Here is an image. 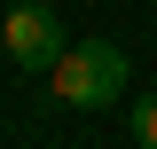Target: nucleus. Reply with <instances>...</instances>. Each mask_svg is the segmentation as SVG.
Here are the masks:
<instances>
[{
	"label": "nucleus",
	"instance_id": "f257e3e1",
	"mask_svg": "<svg viewBox=\"0 0 157 149\" xmlns=\"http://www.w3.org/2000/svg\"><path fill=\"white\" fill-rule=\"evenodd\" d=\"M47 78H55V102H71V110H110L126 94V47L118 39H78V47L55 55Z\"/></svg>",
	"mask_w": 157,
	"mask_h": 149
},
{
	"label": "nucleus",
	"instance_id": "f03ea898",
	"mask_svg": "<svg viewBox=\"0 0 157 149\" xmlns=\"http://www.w3.org/2000/svg\"><path fill=\"white\" fill-rule=\"evenodd\" d=\"M0 47H8L16 71H55V55L71 47V39H63V16L47 8V0H16V8L0 16Z\"/></svg>",
	"mask_w": 157,
	"mask_h": 149
},
{
	"label": "nucleus",
	"instance_id": "7ed1b4c3",
	"mask_svg": "<svg viewBox=\"0 0 157 149\" xmlns=\"http://www.w3.org/2000/svg\"><path fill=\"white\" fill-rule=\"evenodd\" d=\"M126 126H134V141H141V149H157V86L134 102V118H126Z\"/></svg>",
	"mask_w": 157,
	"mask_h": 149
}]
</instances>
